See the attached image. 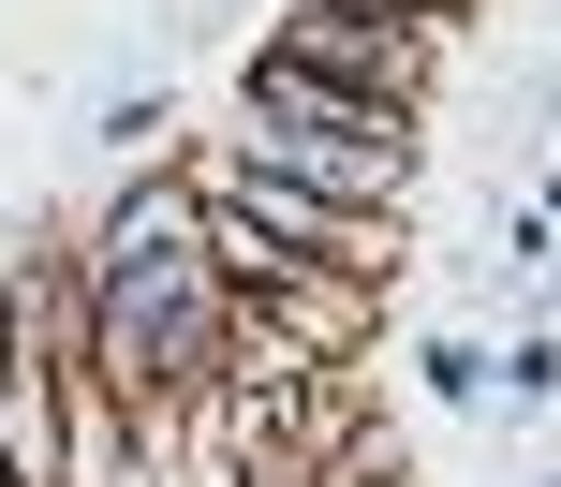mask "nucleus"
<instances>
[{
    "mask_svg": "<svg viewBox=\"0 0 561 487\" xmlns=\"http://www.w3.org/2000/svg\"><path fill=\"white\" fill-rule=\"evenodd\" d=\"M355 15H473V0H355Z\"/></svg>",
    "mask_w": 561,
    "mask_h": 487,
    "instance_id": "39448f33",
    "label": "nucleus"
},
{
    "mask_svg": "<svg viewBox=\"0 0 561 487\" xmlns=\"http://www.w3.org/2000/svg\"><path fill=\"white\" fill-rule=\"evenodd\" d=\"M266 177H296V193H340V207H385V193H414V134H237Z\"/></svg>",
    "mask_w": 561,
    "mask_h": 487,
    "instance_id": "7ed1b4c3",
    "label": "nucleus"
},
{
    "mask_svg": "<svg viewBox=\"0 0 561 487\" xmlns=\"http://www.w3.org/2000/svg\"><path fill=\"white\" fill-rule=\"evenodd\" d=\"M30 384V340H15V295H0V399Z\"/></svg>",
    "mask_w": 561,
    "mask_h": 487,
    "instance_id": "20e7f679",
    "label": "nucleus"
},
{
    "mask_svg": "<svg viewBox=\"0 0 561 487\" xmlns=\"http://www.w3.org/2000/svg\"><path fill=\"white\" fill-rule=\"evenodd\" d=\"M222 266H207V193L193 177H148L134 207L89 252V370L118 399H163V384H222Z\"/></svg>",
    "mask_w": 561,
    "mask_h": 487,
    "instance_id": "f257e3e1",
    "label": "nucleus"
},
{
    "mask_svg": "<svg viewBox=\"0 0 561 487\" xmlns=\"http://www.w3.org/2000/svg\"><path fill=\"white\" fill-rule=\"evenodd\" d=\"M280 59H310V74H340V89H369V104H414L428 89V15H355V0H280V30H266Z\"/></svg>",
    "mask_w": 561,
    "mask_h": 487,
    "instance_id": "f03ea898",
    "label": "nucleus"
},
{
    "mask_svg": "<svg viewBox=\"0 0 561 487\" xmlns=\"http://www.w3.org/2000/svg\"><path fill=\"white\" fill-rule=\"evenodd\" d=\"M0 487H15V459H0Z\"/></svg>",
    "mask_w": 561,
    "mask_h": 487,
    "instance_id": "423d86ee",
    "label": "nucleus"
}]
</instances>
